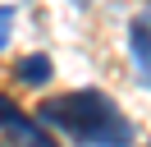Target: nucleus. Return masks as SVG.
Returning <instances> with one entry per match:
<instances>
[{
  "label": "nucleus",
  "instance_id": "obj_1",
  "mask_svg": "<svg viewBox=\"0 0 151 147\" xmlns=\"http://www.w3.org/2000/svg\"><path fill=\"white\" fill-rule=\"evenodd\" d=\"M37 119L46 129L69 133L83 147H128L133 143L128 115L114 106V97H105V92H96V87H78V92L46 97L41 110H37Z\"/></svg>",
  "mask_w": 151,
  "mask_h": 147
},
{
  "label": "nucleus",
  "instance_id": "obj_2",
  "mask_svg": "<svg viewBox=\"0 0 151 147\" xmlns=\"http://www.w3.org/2000/svg\"><path fill=\"white\" fill-rule=\"evenodd\" d=\"M0 133L9 138L14 147H60L55 138H50V129L41 124L37 115H28V110H19L5 92H0Z\"/></svg>",
  "mask_w": 151,
  "mask_h": 147
},
{
  "label": "nucleus",
  "instance_id": "obj_3",
  "mask_svg": "<svg viewBox=\"0 0 151 147\" xmlns=\"http://www.w3.org/2000/svg\"><path fill=\"white\" fill-rule=\"evenodd\" d=\"M128 55H133L142 87H151V5L142 14H133V23H128Z\"/></svg>",
  "mask_w": 151,
  "mask_h": 147
},
{
  "label": "nucleus",
  "instance_id": "obj_4",
  "mask_svg": "<svg viewBox=\"0 0 151 147\" xmlns=\"http://www.w3.org/2000/svg\"><path fill=\"white\" fill-rule=\"evenodd\" d=\"M14 74H19L28 87H46L50 83V55H41V51L37 55H23V60L14 64Z\"/></svg>",
  "mask_w": 151,
  "mask_h": 147
},
{
  "label": "nucleus",
  "instance_id": "obj_5",
  "mask_svg": "<svg viewBox=\"0 0 151 147\" xmlns=\"http://www.w3.org/2000/svg\"><path fill=\"white\" fill-rule=\"evenodd\" d=\"M9 32H14V5H0V51H5Z\"/></svg>",
  "mask_w": 151,
  "mask_h": 147
}]
</instances>
